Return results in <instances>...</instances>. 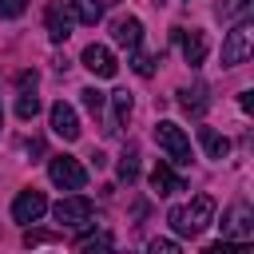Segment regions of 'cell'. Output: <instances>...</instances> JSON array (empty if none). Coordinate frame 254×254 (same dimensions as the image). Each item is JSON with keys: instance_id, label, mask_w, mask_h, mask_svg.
<instances>
[{"instance_id": "12", "label": "cell", "mask_w": 254, "mask_h": 254, "mask_svg": "<svg viewBox=\"0 0 254 254\" xmlns=\"http://www.w3.org/2000/svg\"><path fill=\"white\" fill-rule=\"evenodd\" d=\"M151 187H155L159 194H179V190H187V179L175 175L167 163H155V171H151Z\"/></svg>"}, {"instance_id": "10", "label": "cell", "mask_w": 254, "mask_h": 254, "mask_svg": "<svg viewBox=\"0 0 254 254\" xmlns=\"http://www.w3.org/2000/svg\"><path fill=\"white\" fill-rule=\"evenodd\" d=\"M44 28H48V40H52V44H64V40L71 36V12H67L64 4H48Z\"/></svg>"}, {"instance_id": "8", "label": "cell", "mask_w": 254, "mask_h": 254, "mask_svg": "<svg viewBox=\"0 0 254 254\" xmlns=\"http://www.w3.org/2000/svg\"><path fill=\"white\" fill-rule=\"evenodd\" d=\"M48 119H52V131H56L64 143H75V139H79V115H75V107H71V103L56 99V103H52V111H48Z\"/></svg>"}, {"instance_id": "26", "label": "cell", "mask_w": 254, "mask_h": 254, "mask_svg": "<svg viewBox=\"0 0 254 254\" xmlns=\"http://www.w3.org/2000/svg\"><path fill=\"white\" fill-rule=\"evenodd\" d=\"M24 242H28V246H44V242H60V238H56V234H44V230H28Z\"/></svg>"}, {"instance_id": "7", "label": "cell", "mask_w": 254, "mask_h": 254, "mask_svg": "<svg viewBox=\"0 0 254 254\" xmlns=\"http://www.w3.org/2000/svg\"><path fill=\"white\" fill-rule=\"evenodd\" d=\"M44 210H48V198H44V190H36V187H28V190H20L16 198H12V218L16 222H40L44 218Z\"/></svg>"}, {"instance_id": "18", "label": "cell", "mask_w": 254, "mask_h": 254, "mask_svg": "<svg viewBox=\"0 0 254 254\" xmlns=\"http://www.w3.org/2000/svg\"><path fill=\"white\" fill-rule=\"evenodd\" d=\"M115 175H119L123 183H135V179H139V151H135V147H127V151H123V159H119Z\"/></svg>"}, {"instance_id": "1", "label": "cell", "mask_w": 254, "mask_h": 254, "mask_svg": "<svg viewBox=\"0 0 254 254\" xmlns=\"http://www.w3.org/2000/svg\"><path fill=\"white\" fill-rule=\"evenodd\" d=\"M210 218H214V198H210V194H194L187 206H175V210L167 214V222H171V230H175L179 238L202 234V230L210 226Z\"/></svg>"}, {"instance_id": "11", "label": "cell", "mask_w": 254, "mask_h": 254, "mask_svg": "<svg viewBox=\"0 0 254 254\" xmlns=\"http://www.w3.org/2000/svg\"><path fill=\"white\" fill-rule=\"evenodd\" d=\"M175 40L183 44V60H187L190 67H198V64L206 60V36H202L198 28H190V32H187V28H175Z\"/></svg>"}, {"instance_id": "13", "label": "cell", "mask_w": 254, "mask_h": 254, "mask_svg": "<svg viewBox=\"0 0 254 254\" xmlns=\"http://www.w3.org/2000/svg\"><path fill=\"white\" fill-rule=\"evenodd\" d=\"M111 36H115V44L119 48H139V40H143V24L135 20V16H123V20H115V28H111Z\"/></svg>"}, {"instance_id": "6", "label": "cell", "mask_w": 254, "mask_h": 254, "mask_svg": "<svg viewBox=\"0 0 254 254\" xmlns=\"http://www.w3.org/2000/svg\"><path fill=\"white\" fill-rule=\"evenodd\" d=\"M222 234H226V242H250L254 238V210H250V202H234L230 206V214L222 222Z\"/></svg>"}, {"instance_id": "20", "label": "cell", "mask_w": 254, "mask_h": 254, "mask_svg": "<svg viewBox=\"0 0 254 254\" xmlns=\"http://www.w3.org/2000/svg\"><path fill=\"white\" fill-rule=\"evenodd\" d=\"M250 12V0H218V20H238Z\"/></svg>"}, {"instance_id": "2", "label": "cell", "mask_w": 254, "mask_h": 254, "mask_svg": "<svg viewBox=\"0 0 254 254\" xmlns=\"http://www.w3.org/2000/svg\"><path fill=\"white\" fill-rule=\"evenodd\" d=\"M48 179L64 190H83L87 187V167L75 155H52L48 159Z\"/></svg>"}, {"instance_id": "28", "label": "cell", "mask_w": 254, "mask_h": 254, "mask_svg": "<svg viewBox=\"0 0 254 254\" xmlns=\"http://www.w3.org/2000/svg\"><path fill=\"white\" fill-rule=\"evenodd\" d=\"M238 107H242V111H254V91H242V95H238Z\"/></svg>"}, {"instance_id": "24", "label": "cell", "mask_w": 254, "mask_h": 254, "mask_svg": "<svg viewBox=\"0 0 254 254\" xmlns=\"http://www.w3.org/2000/svg\"><path fill=\"white\" fill-rule=\"evenodd\" d=\"M75 246H79V250H95V246H103V250H107V246H111V234H95V238H75Z\"/></svg>"}, {"instance_id": "29", "label": "cell", "mask_w": 254, "mask_h": 254, "mask_svg": "<svg viewBox=\"0 0 254 254\" xmlns=\"http://www.w3.org/2000/svg\"><path fill=\"white\" fill-rule=\"evenodd\" d=\"M0 123H4V103H0Z\"/></svg>"}, {"instance_id": "21", "label": "cell", "mask_w": 254, "mask_h": 254, "mask_svg": "<svg viewBox=\"0 0 254 254\" xmlns=\"http://www.w3.org/2000/svg\"><path fill=\"white\" fill-rule=\"evenodd\" d=\"M131 67H135V75H151L155 71V56H147V52H139V48H131Z\"/></svg>"}, {"instance_id": "3", "label": "cell", "mask_w": 254, "mask_h": 254, "mask_svg": "<svg viewBox=\"0 0 254 254\" xmlns=\"http://www.w3.org/2000/svg\"><path fill=\"white\" fill-rule=\"evenodd\" d=\"M155 143L171 155V163H179V167H187V163H190V139H187V131H183L179 123L159 119V123H155Z\"/></svg>"}, {"instance_id": "19", "label": "cell", "mask_w": 254, "mask_h": 254, "mask_svg": "<svg viewBox=\"0 0 254 254\" xmlns=\"http://www.w3.org/2000/svg\"><path fill=\"white\" fill-rule=\"evenodd\" d=\"M36 111H40V99H36V91H20V99H16V115L28 123V119H36Z\"/></svg>"}, {"instance_id": "4", "label": "cell", "mask_w": 254, "mask_h": 254, "mask_svg": "<svg viewBox=\"0 0 254 254\" xmlns=\"http://www.w3.org/2000/svg\"><path fill=\"white\" fill-rule=\"evenodd\" d=\"M250 20L242 16L230 32H226V40H222V67H238V64H246V56H250Z\"/></svg>"}, {"instance_id": "15", "label": "cell", "mask_w": 254, "mask_h": 254, "mask_svg": "<svg viewBox=\"0 0 254 254\" xmlns=\"http://www.w3.org/2000/svg\"><path fill=\"white\" fill-rule=\"evenodd\" d=\"M198 143H202V151H206L210 159H226V155H230V139L218 135L214 127H198Z\"/></svg>"}, {"instance_id": "23", "label": "cell", "mask_w": 254, "mask_h": 254, "mask_svg": "<svg viewBox=\"0 0 254 254\" xmlns=\"http://www.w3.org/2000/svg\"><path fill=\"white\" fill-rule=\"evenodd\" d=\"M24 8H28V0H0V16H4V20L24 16Z\"/></svg>"}, {"instance_id": "16", "label": "cell", "mask_w": 254, "mask_h": 254, "mask_svg": "<svg viewBox=\"0 0 254 254\" xmlns=\"http://www.w3.org/2000/svg\"><path fill=\"white\" fill-rule=\"evenodd\" d=\"M67 4H71L75 20L87 24V28H95V24L103 20V0H67Z\"/></svg>"}, {"instance_id": "17", "label": "cell", "mask_w": 254, "mask_h": 254, "mask_svg": "<svg viewBox=\"0 0 254 254\" xmlns=\"http://www.w3.org/2000/svg\"><path fill=\"white\" fill-rule=\"evenodd\" d=\"M107 99H111V107H115L111 131H119V123H127V119H131V107H135V99H131V91H111Z\"/></svg>"}, {"instance_id": "5", "label": "cell", "mask_w": 254, "mask_h": 254, "mask_svg": "<svg viewBox=\"0 0 254 254\" xmlns=\"http://www.w3.org/2000/svg\"><path fill=\"white\" fill-rule=\"evenodd\" d=\"M52 214H56V222H64V226H87L91 214H95V206H91V198H83V194H67V198H60V202L52 206Z\"/></svg>"}, {"instance_id": "22", "label": "cell", "mask_w": 254, "mask_h": 254, "mask_svg": "<svg viewBox=\"0 0 254 254\" xmlns=\"http://www.w3.org/2000/svg\"><path fill=\"white\" fill-rule=\"evenodd\" d=\"M79 95H83V107H87L91 115H103V103H107V95H103L99 87H83Z\"/></svg>"}, {"instance_id": "9", "label": "cell", "mask_w": 254, "mask_h": 254, "mask_svg": "<svg viewBox=\"0 0 254 254\" xmlns=\"http://www.w3.org/2000/svg\"><path fill=\"white\" fill-rule=\"evenodd\" d=\"M79 60H83V67H87L91 75H99V79H111V75L119 71V64H115L111 48H103V44H87Z\"/></svg>"}, {"instance_id": "25", "label": "cell", "mask_w": 254, "mask_h": 254, "mask_svg": "<svg viewBox=\"0 0 254 254\" xmlns=\"http://www.w3.org/2000/svg\"><path fill=\"white\" fill-rule=\"evenodd\" d=\"M151 254H179V242L175 238H155L151 242Z\"/></svg>"}, {"instance_id": "27", "label": "cell", "mask_w": 254, "mask_h": 254, "mask_svg": "<svg viewBox=\"0 0 254 254\" xmlns=\"http://www.w3.org/2000/svg\"><path fill=\"white\" fill-rule=\"evenodd\" d=\"M16 83H20V91H36L40 75H36V71H20V75H16Z\"/></svg>"}, {"instance_id": "14", "label": "cell", "mask_w": 254, "mask_h": 254, "mask_svg": "<svg viewBox=\"0 0 254 254\" xmlns=\"http://www.w3.org/2000/svg\"><path fill=\"white\" fill-rule=\"evenodd\" d=\"M179 107L187 111V115H206V107H210V99H206V87L202 83H194V87H183L179 91Z\"/></svg>"}]
</instances>
